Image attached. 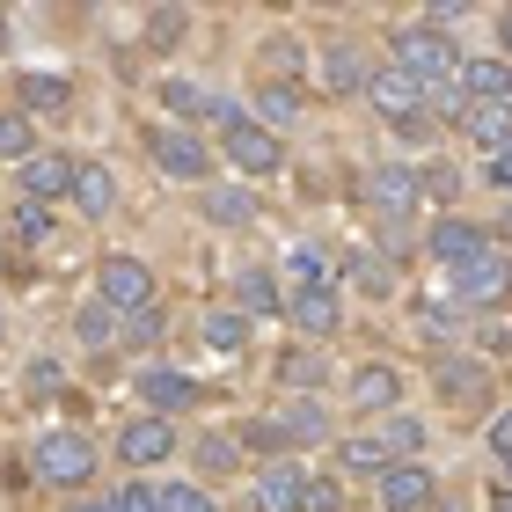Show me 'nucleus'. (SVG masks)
Here are the masks:
<instances>
[{
	"mask_svg": "<svg viewBox=\"0 0 512 512\" xmlns=\"http://www.w3.org/2000/svg\"><path fill=\"white\" fill-rule=\"evenodd\" d=\"M498 37H505V52H512V8H505V22H498Z\"/></svg>",
	"mask_w": 512,
	"mask_h": 512,
	"instance_id": "45",
	"label": "nucleus"
},
{
	"mask_svg": "<svg viewBox=\"0 0 512 512\" xmlns=\"http://www.w3.org/2000/svg\"><path fill=\"white\" fill-rule=\"evenodd\" d=\"M74 169H81V161H66V154H30V161H22V191H30L37 205L66 198V191H74Z\"/></svg>",
	"mask_w": 512,
	"mask_h": 512,
	"instance_id": "16",
	"label": "nucleus"
},
{
	"mask_svg": "<svg viewBox=\"0 0 512 512\" xmlns=\"http://www.w3.org/2000/svg\"><path fill=\"white\" fill-rule=\"evenodd\" d=\"M439 388H447L461 410H476V403H483V374H476L469 359H439Z\"/></svg>",
	"mask_w": 512,
	"mask_h": 512,
	"instance_id": "26",
	"label": "nucleus"
},
{
	"mask_svg": "<svg viewBox=\"0 0 512 512\" xmlns=\"http://www.w3.org/2000/svg\"><path fill=\"white\" fill-rule=\"evenodd\" d=\"M15 96H22V110H66V103H74V88H66L59 74H22Z\"/></svg>",
	"mask_w": 512,
	"mask_h": 512,
	"instance_id": "25",
	"label": "nucleus"
},
{
	"mask_svg": "<svg viewBox=\"0 0 512 512\" xmlns=\"http://www.w3.org/2000/svg\"><path fill=\"white\" fill-rule=\"evenodd\" d=\"M352 403L359 410H395L403 403V374H395V366H359L352 374Z\"/></svg>",
	"mask_w": 512,
	"mask_h": 512,
	"instance_id": "18",
	"label": "nucleus"
},
{
	"mask_svg": "<svg viewBox=\"0 0 512 512\" xmlns=\"http://www.w3.org/2000/svg\"><path fill=\"white\" fill-rule=\"evenodd\" d=\"M118 454H125V461H139V469H147V461H169V454H176L169 417H132V425L118 432Z\"/></svg>",
	"mask_w": 512,
	"mask_h": 512,
	"instance_id": "12",
	"label": "nucleus"
},
{
	"mask_svg": "<svg viewBox=\"0 0 512 512\" xmlns=\"http://www.w3.org/2000/svg\"><path fill=\"white\" fill-rule=\"evenodd\" d=\"M322 81L337 88V96H352V88H366L374 74H366V59H359V44H322Z\"/></svg>",
	"mask_w": 512,
	"mask_h": 512,
	"instance_id": "20",
	"label": "nucleus"
},
{
	"mask_svg": "<svg viewBox=\"0 0 512 512\" xmlns=\"http://www.w3.org/2000/svg\"><path fill=\"white\" fill-rule=\"evenodd\" d=\"M220 154L235 161L242 176H271L278 161H286V147H278V132H264L256 118H235V125H227V132H220Z\"/></svg>",
	"mask_w": 512,
	"mask_h": 512,
	"instance_id": "6",
	"label": "nucleus"
},
{
	"mask_svg": "<svg viewBox=\"0 0 512 512\" xmlns=\"http://www.w3.org/2000/svg\"><path fill=\"white\" fill-rule=\"evenodd\" d=\"M395 66H403V74L425 88V96H439V88L461 81V52L432 30V22H425V30H395Z\"/></svg>",
	"mask_w": 512,
	"mask_h": 512,
	"instance_id": "1",
	"label": "nucleus"
},
{
	"mask_svg": "<svg viewBox=\"0 0 512 512\" xmlns=\"http://www.w3.org/2000/svg\"><path fill=\"white\" fill-rule=\"evenodd\" d=\"M337 461H344V476H352V483H359V476H388V469H395V461L381 454V439H344Z\"/></svg>",
	"mask_w": 512,
	"mask_h": 512,
	"instance_id": "24",
	"label": "nucleus"
},
{
	"mask_svg": "<svg viewBox=\"0 0 512 512\" xmlns=\"http://www.w3.org/2000/svg\"><path fill=\"white\" fill-rule=\"evenodd\" d=\"M8 227H15V242H52V213H44L37 198H22L8 213Z\"/></svg>",
	"mask_w": 512,
	"mask_h": 512,
	"instance_id": "30",
	"label": "nucleus"
},
{
	"mask_svg": "<svg viewBox=\"0 0 512 512\" xmlns=\"http://www.w3.org/2000/svg\"><path fill=\"white\" fill-rule=\"evenodd\" d=\"M37 476L52 483V491H81L88 476H96V447H88L81 432H52V439H37Z\"/></svg>",
	"mask_w": 512,
	"mask_h": 512,
	"instance_id": "3",
	"label": "nucleus"
},
{
	"mask_svg": "<svg viewBox=\"0 0 512 512\" xmlns=\"http://www.w3.org/2000/svg\"><path fill=\"white\" fill-rule=\"evenodd\" d=\"M425 191H432V198H454V191H461V176H454V169H432V176H425Z\"/></svg>",
	"mask_w": 512,
	"mask_h": 512,
	"instance_id": "44",
	"label": "nucleus"
},
{
	"mask_svg": "<svg viewBox=\"0 0 512 512\" xmlns=\"http://www.w3.org/2000/svg\"><path fill=\"white\" fill-rule=\"evenodd\" d=\"M205 205H213V220H227V227H249L256 220V198H242V191H213Z\"/></svg>",
	"mask_w": 512,
	"mask_h": 512,
	"instance_id": "35",
	"label": "nucleus"
},
{
	"mask_svg": "<svg viewBox=\"0 0 512 512\" xmlns=\"http://www.w3.org/2000/svg\"><path fill=\"white\" fill-rule=\"evenodd\" d=\"M74 205H81L88 220H103L110 205H118V183H110L103 161H81V169H74Z\"/></svg>",
	"mask_w": 512,
	"mask_h": 512,
	"instance_id": "19",
	"label": "nucleus"
},
{
	"mask_svg": "<svg viewBox=\"0 0 512 512\" xmlns=\"http://www.w3.org/2000/svg\"><path fill=\"white\" fill-rule=\"evenodd\" d=\"M425 498H432V469L425 461H395V469L381 476V505L388 512H425Z\"/></svg>",
	"mask_w": 512,
	"mask_h": 512,
	"instance_id": "14",
	"label": "nucleus"
},
{
	"mask_svg": "<svg viewBox=\"0 0 512 512\" xmlns=\"http://www.w3.org/2000/svg\"><path fill=\"white\" fill-rule=\"evenodd\" d=\"M74 512H110V505H74Z\"/></svg>",
	"mask_w": 512,
	"mask_h": 512,
	"instance_id": "48",
	"label": "nucleus"
},
{
	"mask_svg": "<svg viewBox=\"0 0 512 512\" xmlns=\"http://www.w3.org/2000/svg\"><path fill=\"white\" fill-rule=\"evenodd\" d=\"M461 132H469L476 147L505 154V147H512V103H469V118H461Z\"/></svg>",
	"mask_w": 512,
	"mask_h": 512,
	"instance_id": "17",
	"label": "nucleus"
},
{
	"mask_svg": "<svg viewBox=\"0 0 512 512\" xmlns=\"http://www.w3.org/2000/svg\"><path fill=\"white\" fill-rule=\"evenodd\" d=\"M505 293H512V264H505V249H483L476 264H461V271H454V308H498Z\"/></svg>",
	"mask_w": 512,
	"mask_h": 512,
	"instance_id": "5",
	"label": "nucleus"
},
{
	"mask_svg": "<svg viewBox=\"0 0 512 512\" xmlns=\"http://www.w3.org/2000/svg\"><path fill=\"white\" fill-rule=\"evenodd\" d=\"M498 235H505V242H512V205H505V220H498Z\"/></svg>",
	"mask_w": 512,
	"mask_h": 512,
	"instance_id": "46",
	"label": "nucleus"
},
{
	"mask_svg": "<svg viewBox=\"0 0 512 512\" xmlns=\"http://www.w3.org/2000/svg\"><path fill=\"white\" fill-rule=\"evenodd\" d=\"M381 454H425V425H417V417H388V432H381Z\"/></svg>",
	"mask_w": 512,
	"mask_h": 512,
	"instance_id": "31",
	"label": "nucleus"
},
{
	"mask_svg": "<svg viewBox=\"0 0 512 512\" xmlns=\"http://www.w3.org/2000/svg\"><path fill=\"white\" fill-rule=\"evenodd\" d=\"M256 505H264V512H337V491L315 483L300 461H278V469L256 476Z\"/></svg>",
	"mask_w": 512,
	"mask_h": 512,
	"instance_id": "2",
	"label": "nucleus"
},
{
	"mask_svg": "<svg viewBox=\"0 0 512 512\" xmlns=\"http://www.w3.org/2000/svg\"><path fill=\"white\" fill-rule=\"evenodd\" d=\"M498 512H512V491H498Z\"/></svg>",
	"mask_w": 512,
	"mask_h": 512,
	"instance_id": "47",
	"label": "nucleus"
},
{
	"mask_svg": "<svg viewBox=\"0 0 512 512\" xmlns=\"http://www.w3.org/2000/svg\"><path fill=\"white\" fill-rule=\"evenodd\" d=\"M161 512H213V498L198 483H176V491H161Z\"/></svg>",
	"mask_w": 512,
	"mask_h": 512,
	"instance_id": "38",
	"label": "nucleus"
},
{
	"mask_svg": "<svg viewBox=\"0 0 512 512\" xmlns=\"http://www.w3.org/2000/svg\"><path fill=\"white\" fill-rule=\"evenodd\" d=\"M286 315H293L308 337H330L337 322H344V308H337V286H300V293H286Z\"/></svg>",
	"mask_w": 512,
	"mask_h": 512,
	"instance_id": "13",
	"label": "nucleus"
},
{
	"mask_svg": "<svg viewBox=\"0 0 512 512\" xmlns=\"http://www.w3.org/2000/svg\"><path fill=\"white\" fill-rule=\"evenodd\" d=\"M198 461H205V476H235V469H242V447H235L227 432H205V439H198Z\"/></svg>",
	"mask_w": 512,
	"mask_h": 512,
	"instance_id": "28",
	"label": "nucleus"
},
{
	"mask_svg": "<svg viewBox=\"0 0 512 512\" xmlns=\"http://www.w3.org/2000/svg\"><path fill=\"white\" fill-rule=\"evenodd\" d=\"M483 249H491V235H483L476 220H461V213H447V220L432 227V256H439V264H447V271H461V264H476Z\"/></svg>",
	"mask_w": 512,
	"mask_h": 512,
	"instance_id": "11",
	"label": "nucleus"
},
{
	"mask_svg": "<svg viewBox=\"0 0 512 512\" xmlns=\"http://www.w3.org/2000/svg\"><path fill=\"white\" fill-rule=\"evenodd\" d=\"M161 103H169V110H183V118H213V103H205L191 81H169V88H161Z\"/></svg>",
	"mask_w": 512,
	"mask_h": 512,
	"instance_id": "37",
	"label": "nucleus"
},
{
	"mask_svg": "<svg viewBox=\"0 0 512 512\" xmlns=\"http://www.w3.org/2000/svg\"><path fill=\"white\" fill-rule=\"evenodd\" d=\"M0 154L30 161V118H22V110H0Z\"/></svg>",
	"mask_w": 512,
	"mask_h": 512,
	"instance_id": "34",
	"label": "nucleus"
},
{
	"mask_svg": "<svg viewBox=\"0 0 512 512\" xmlns=\"http://www.w3.org/2000/svg\"><path fill=\"white\" fill-rule=\"evenodd\" d=\"M461 96L469 103H512V59H461Z\"/></svg>",
	"mask_w": 512,
	"mask_h": 512,
	"instance_id": "15",
	"label": "nucleus"
},
{
	"mask_svg": "<svg viewBox=\"0 0 512 512\" xmlns=\"http://www.w3.org/2000/svg\"><path fill=\"white\" fill-rule=\"evenodd\" d=\"M96 293H103V308L139 315V308H154V271L139 264V256H103L96 264Z\"/></svg>",
	"mask_w": 512,
	"mask_h": 512,
	"instance_id": "4",
	"label": "nucleus"
},
{
	"mask_svg": "<svg viewBox=\"0 0 512 512\" xmlns=\"http://www.w3.org/2000/svg\"><path fill=\"white\" fill-rule=\"evenodd\" d=\"M235 300H242V315H278V308H286V293H278L271 271H242L235 278Z\"/></svg>",
	"mask_w": 512,
	"mask_h": 512,
	"instance_id": "23",
	"label": "nucleus"
},
{
	"mask_svg": "<svg viewBox=\"0 0 512 512\" xmlns=\"http://www.w3.org/2000/svg\"><path fill=\"white\" fill-rule=\"evenodd\" d=\"M147 154L161 161V176H176V183H198L213 161H205V147L191 132H147Z\"/></svg>",
	"mask_w": 512,
	"mask_h": 512,
	"instance_id": "10",
	"label": "nucleus"
},
{
	"mask_svg": "<svg viewBox=\"0 0 512 512\" xmlns=\"http://www.w3.org/2000/svg\"><path fill=\"white\" fill-rule=\"evenodd\" d=\"M344 278H352L359 293H374V300H381V293H395V286H388V264H381V256H366V249L344 256Z\"/></svg>",
	"mask_w": 512,
	"mask_h": 512,
	"instance_id": "27",
	"label": "nucleus"
},
{
	"mask_svg": "<svg viewBox=\"0 0 512 512\" xmlns=\"http://www.w3.org/2000/svg\"><path fill=\"white\" fill-rule=\"evenodd\" d=\"M491 454L505 461V476H512V410L498 417V425H491Z\"/></svg>",
	"mask_w": 512,
	"mask_h": 512,
	"instance_id": "42",
	"label": "nucleus"
},
{
	"mask_svg": "<svg viewBox=\"0 0 512 512\" xmlns=\"http://www.w3.org/2000/svg\"><path fill=\"white\" fill-rule=\"evenodd\" d=\"M110 512H161V491H147V483H125V491L110 498Z\"/></svg>",
	"mask_w": 512,
	"mask_h": 512,
	"instance_id": "39",
	"label": "nucleus"
},
{
	"mask_svg": "<svg viewBox=\"0 0 512 512\" xmlns=\"http://www.w3.org/2000/svg\"><path fill=\"white\" fill-rule=\"evenodd\" d=\"M139 395L169 417V410H183V403L198 395V381H191V374H169V366H154V374H139Z\"/></svg>",
	"mask_w": 512,
	"mask_h": 512,
	"instance_id": "21",
	"label": "nucleus"
},
{
	"mask_svg": "<svg viewBox=\"0 0 512 512\" xmlns=\"http://www.w3.org/2000/svg\"><path fill=\"white\" fill-rule=\"evenodd\" d=\"M256 125H264V132H293L300 125V96H293L286 81H271L264 96H256Z\"/></svg>",
	"mask_w": 512,
	"mask_h": 512,
	"instance_id": "22",
	"label": "nucleus"
},
{
	"mask_svg": "<svg viewBox=\"0 0 512 512\" xmlns=\"http://www.w3.org/2000/svg\"><path fill=\"white\" fill-rule=\"evenodd\" d=\"M322 374V359L315 352H293V359H278V381H315Z\"/></svg>",
	"mask_w": 512,
	"mask_h": 512,
	"instance_id": "41",
	"label": "nucleus"
},
{
	"mask_svg": "<svg viewBox=\"0 0 512 512\" xmlns=\"http://www.w3.org/2000/svg\"><path fill=\"white\" fill-rule=\"evenodd\" d=\"M242 439H249V447H293V439H300V447H315V439H330V417H322L315 403H286L271 425H249Z\"/></svg>",
	"mask_w": 512,
	"mask_h": 512,
	"instance_id": "8",
	"label": "nucleus"
},
{
	"mask_svg": "<svg viewBox=\"0 0 512 512\" xmlns=\"http://www.w3.org/2000/svg\"><path fill=\"white\" fill-rule=\"evenodd\" d=\"M110 337H125V322H118V308H81V344H110Z\"/></svg>",
	"mask_w": 512,
	"mask_h": 512,
	"instance_id": "33",
	"label": "nucleus"
},
{
	"mask_svg": "<svg viewBox=\"0 0 512 512\" xmlns=\"http://www.w3.org/2000/svg\"><path fill=\"white\" fill-rule=\"evenodd\" d=\"M176 37H183V8H154L147 15V44H154V52H169Z\"/></svg>",
	"mask_w": 512,
	"mask_h": 512,
	"instance_id": "36",
	"label": "nucleus"
},
{
	"mask_svg": "<svg viewBox=\"0 0 512 512\" xmlns=\"http://www.w3.org/2000/svg\"><path fill=\"white\" fill-rule=\"evenodd\" d=\"M205 344H213V352H242V344H249V315L235 308V315H213V322H205Z\"/></svg>",
	"mask_w": 512,
	"mask_h": 512,
	"instance_id": "32",
	"label": "nucleus"
},
{
	"mask_svg": "<svg viewBox=\"0 0 512 512\" xmlns=\"http://www.w3.org/2000/svg\"><path fill=\"white\" fill-rule=\"evenodd\" d=\"M161 337V308H139V315H125V344H154Z\"/></svg>",
	"mask_w": 512,
	"mask_h": 512,
	"instance_id": "40",
	"label": "nucleus"
},
{
	"mask_svg": "<svg viewBox=\"0 0 512 512\" xmlns=\"http://www.w3.org/2000/svg\"><path fill=\"white\" fill-rule=\"evenodd\" d=\"M366 96H374V110H381V118L388 125H410V118H425V88H417L410 74H403V66H381V74L374 81H366Z\"/></svg>",
	"mask_w": 512,
	"mask_h": 512,
	"instance_id": "9",
	"label": "nucleus"
},
{
	"mask_svg": "<svg viewBox=\"0 0 512 512\" xmlns=\"http://www.w3.org/2000/svg\"><path fill=\"white\" fill-rule=\"evenodd\" d=\"M483 183H498V191H512V147L491 154V169H483Z\"/></svg>",
	"mask_w": 512,
	"mask_h": 512,
	"instance_id": "43",
	"label": "nucleus"
},
{
	"mask_svg": "<svg viewBox=\"0 0 512 512\" xmlns=\"http://www.w3.org/2000/svg\"><path fill=\"white\" fill-rule=\"evenodd\" d=\"M417 198H425V169H410V161H388V169L366 176V205H374L381 220L417 213Z\"/></svg>",
	"mask_w": 512,
	"mask_h": 512,
	"instance_id": "7",
	"label": "nucleus"
},
{
	"mask_svg": "<svg viewBox=\"0 0 512 512\" xmlns=\"http://www.w3.org/2000/svg\"><path fill=\"white\" fill-rule=\"evenodd\" d=\"M286 286L300 293V286H322V249L315 242H293L286 249Z\"/></svg>",
	"mask_w": 512,
	"mask_h": 512,
	"instance_id": "29",
	"label": "nucleus"
}]
</instances>
